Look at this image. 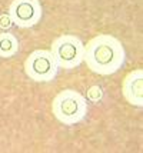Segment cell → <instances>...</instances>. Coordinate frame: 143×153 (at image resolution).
Wrapping results in <instances>:
<instances>
[{
    "instance_id": "8",
    "label": "cell",
    "mask_w": 143,
    "mask_h": 153,
    "mask_svg": "<svg viewBox=\"0 0 143 153\" xmlns=\"http://www.w3.org/2000/svg\"><path fill=\"white\" fill-rule=\"evenodd\" d=\"M87 96H89V100L99 102L102 99V89L99 86H92L90 89H87Z\"/></svg>"
},
{
    "instance_id": "1",
    "label": "cell",
    "mask_w": 143,
    "mask_h": 153,
    "mask_svg": "<svg viewBox=\"0 0 143 153\" xmlns=\"http://www.w3.org/2000/svg\"><path fill=\"white\" fill-rule=\"evenodd\" d=\"M126 50L120 40L112 34H97L84 45L83 62L90 72L100 76H110L124 65Z\"/></svg>"
},
{
    "instance_id": "7",
    "label": "cell",
    "mask_w": 143,
    "mask_h": 153,
    "mask_svg": "<svg viewBox=\"0 0 143 153\" xmlns=\"http://www.w3.org/2000/svg\"><path fill=\"white\" fill-rule=\"evenodd\" d=\"M19 40L10 32L0 33V57L9 59L19 52Z\"/></svg>"
},
{
    "instance_id": "6",
    "label": "cell",
    "mask_w": 143,
    "mask_h": 153,
    "mask_svg": "<svg viewBox=\"0 0 143 153\" xmlns=\"http://www.w3.org/2000/svg\"><path fill=\"white\" fill-rule=\"evenodd\" d=\"M123 97L132 106L142 107L143 106V70L136 69L132 70L122 83Z\"/></svg>"
},
{
    "instance_id": "5",
    "label": "cell",
    "mask_w": 143,
    "mask_h": 153,
    "mask_svg": "<svg viewBox=\"0 0 143 153\" xmlns=\"http://www.w3.org/2000/svg\"><path fill=\"white\" fill-rule=\"evenodd\" d=\"M9 16L14 26L29 29L40 22L43 7L39 0H13L9 6Z\"/></svg>"
},
{
    "instance_id": "2",
    "label": "cell",
    "mask_w": 143,
    "mask_h": 153,
    "mask_svg": "<svg viewBox=\"0 0 143 153\" xmlns=\"http://www.w3.org/2000/svg\"><path fill=\"white\" fill-rule=\"evenodd\" d=\"M87 109L86 97L73 89L59 92L52 102V113L55 119L66 126L80 123L86 117Z\"/></svg>"
},
{
    "instance_id": "3",
    "label": "cell",
    "mask_w": 143,
    "mask_h": 153,
    "mask_svg": "<svg viewBox=\"0 0 143 153\" xmlns=\"http://www.w3.org/2000/svg\"><path fill=\"white\" fill-rule=\"evenodd\" d=\"M50 52L59 69L72 70L80 66L84 57V43L73 34H61L52 42Z\"/></svg>"
},
{
    "instance_id": "4",
    "label": "cell",
    "mask_w": 143,
    "mask_h": 153,
    "mask_svg": "<svg viewBox=\"0 0 143 153\" xmlns=\"http://www.w3.org/2000/svg\"><path fill=\"white\" fill-rule=\"evenodd\" d=\"M24 72L29 79L37 83H49L56 79L59 73L57 62L50 50H34L24 62Z\"/></svg>"
}]
</instances>
